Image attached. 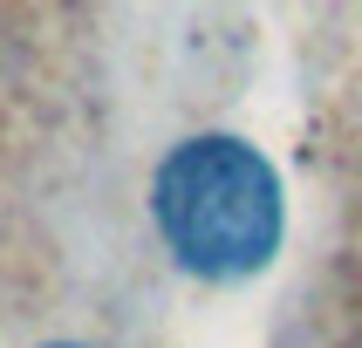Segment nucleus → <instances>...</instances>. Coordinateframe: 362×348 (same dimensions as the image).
Listing matches in <instances>:
<instances>
[{
	"mask_svg": "<svg viewBox=\"0 0 362 348\" xmlns=\"http://www.w3.org/2000/svg\"><path fill=\"white\" fill-rule=\"evenodd\" d=\"M164 246L199 280H253L281 253V178L240 137H192L151 184Z\"/></svg>",
	"mask_w": 362,
	"mask_h": 348,
	"instance_id": "f257e3e1",
	"label": "nucleus"
},
{
	"mask_svg": "<svg viewBox=\"0 0 362 348\" xmlns=\"http://www.w3.org/2000/svg\"><path fill=\"white\" fill-rule=\"evenodd\" d=\"M55 348H76V342H55Z\"/></svg>",
	"mask_w": 362,
	"mask_h": 348,
	"instance_id": "f03ea898",
	"label": "nucleus"
}]
</instances>
